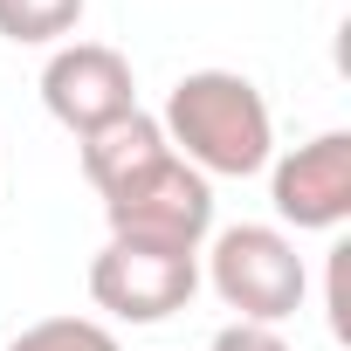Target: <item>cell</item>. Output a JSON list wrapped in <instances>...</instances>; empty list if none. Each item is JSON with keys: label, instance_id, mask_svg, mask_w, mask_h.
I'll list each match as a JSON object with an SVG mask.
<instances>
[{"label": "cell", "instance_id": "1", "mask_svg": "<svg viewBox=\"0 0 351 351\" xmlns=\"http://www.w3.org/2000/svg\"><path fill=\"white\" fill-rule=\"evenodd\" d=\"M158 131L200 180H248V172H262L276 158L269 97L241 69H193V76H180L165 90Z\"/></svg>", "mask_w": 351, "mask_h": 351}, {"label": "cell", "instance_id": "2", "mask_svg": "<svg viewBox=\"0 0 351 351\" xmlns=\"http://www.w3.org/2000/svg\"><path fill=\"white\" fill-rule=\"evenodd\" d=\"M104 200V221H110V241H138V248H172V255H200L207 234H214V180L180 158V152H158L145 158L131 180H117Z\"/></svg>", "mask_w": 351, "mask_h": 351}, {"label": "cell", "instance_id": "3", "mask_svg": "<svg viewBox=\"0 0 351 351\" xmlns=\"http://www.w3.org/2000/svg\"><path fill=\"white\" fill-rule=\"evenodd\" d=\"M207 282L214 296L241 317V324H282L303 310V289H310V269L296 255V241L282 228H262V221H241V228H221L214 248H207Z\"/></svg>", "mask_w": 351, "mask_h": 351}, {"label": "cell", "instance_id": "4", "mask_svg": "<svg viewBox=\"0 0 351 351\" xmlns=\"http://www.w3.org/2000/svg\"><path fill=\"white\" fill-rule=\"evenodd\" d=\"M193 289H200V255L138 248V241H104L90 255V303L110 310L117 324H165L193 303Z\"/></svg>", "mask_w": 351, "mask_h": 351}, {"label": "cell", "instance_id": "5", "mask_svg": "<svg viewBox=\"0 0 351 351\" xmlns=\"http://www.w3.org/2000/svg\"><path fill=\"white\" fill-rule=\"evenodd\" d=\"M42 104L69 138H90L138 110V76H131L124 49H110V42H62L42 62Z\"/></svg>", "mask_w": 351, "mask_h": 351}, {"label": "cell", "instance_id": "6", "mask_svg": "<svg viewBox=\"0 0 351 351\" xmlns=\"http://www.w3.org/2000/svg\"><path fill=\"white\" fill-rule=\"evenodd\" d=\"M269 200L296 234H337L351 221V131H317L269 158Z\"/></svg>", "mask_w": 351, "mask_h": 351}, {"label": "cell", "instance_id": "7", "mask_svg": "<svg viewBox=\"0 0 351 351\" xmlns=\"http://www.w3.org/2000/svg\"><path fill=\"white\" fill-rule=\"evenodd\" d=\"M158 152H165V131H158V117H152V110H131V117H117V124H104V131L76 138L83 180H90L97 193H110L117 180H131V172H138L145 158H158Z\"/></svg>", "mask_w": 351, "mask_h": 351}, {"label": "cell", "instance_id": "8", "mask_svg": "<svg viewBox=\"0 0 351 351\" xmlns=\"http://www.w3.org/2000/svg\"><path fill=\"white\" fill-rule=\"evenodd\" d=\"M90 0H0V35L14 49H62Z\"/></svg>", "mask_w": 351, "mask_h": 351}, {"label": "cell", "instance_id": "9", "mask_svg": "<svg viewBox=\"0 0 351 351\" xmlns=\"http://www.w3.org/2000/svg\"><path fill=\"white\" fill-rule=\"evenodd\" d=\"M8 351H117V330L97 317H42L21 337H8Z\"/></svg>", "mask_w": 351, "mask_h": 351}, {"label": "cell", "instance_id": "10", "mask_svg": "<svg viewBox=\"0 0 351 351\" xmlns=\"http://www.w3.org/2000/svg\"><path fill=\"white\" fill-rule=\"evenodd\" d=\"M207 351H289V337L276 330V324H228V330H214V344Z\"/></svg>", "mask_w": 351, "mask_h": 351}]
</instances>
